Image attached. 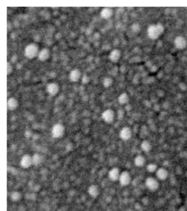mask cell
Segmentation results:
<instances>
[{"mask_svg": "<svg viewBox=\"0 0 187 211\" xmlns=\"http://www.w3.org/2000/svg\"><path fill=\"white\" fill-rule=\"evenodd\" d=\"M141 148L144 152H149L151 149V144L148 140H144L141 144Z\"/></svg>", "mask_w": 187, "mask_h": 211, "instance_id": "cell-20", "label": "cell"}, {"mask_svg": "<svg viewBox=\"0 0 187 211\" xmlns=\"http://www.w3.org/2000/svg\"><path fill=\"white\" fill-rule=\"evenodd\" d=\"M132 29L133 31L134 32H139V30H140V27H139V24H137V23L133 24L132 26Z\"/></svg>", "mask_w": 187, "mask_h": 211, "instance_id": "cell-26", "label": "cell"}, {"mask_svg": "<svg viewBox=\"0 0 187 211\" xmlns=\"http://www.w3.org/2000/svg\"><path fill=\"white\" fill-rule=\"evenodd\" d=\"M65 132V127L61 124H56L52 129V135L55 138H60L63 136Z\"/></svg>", "mask_w": 187, "mask_h": 211, "instance_id": "cell-3", "label": "cell"}, {"mask_svg": "<svg viewBox=\"0 0 187 211\" xmlns=\"http://www.w3.org/2000/svg\"><path fill=\"white\" fill-rule=\"evenodd\" d=\"M18 107V101L15 98H9L7 101V108L9 111H14Z\"/></svg>", "mask_w": 187, "mask_h": 211, "instance_id": "cell-16", "label": "cell"}, {"mask_svg": "<svg viewBox=\"0 0 187 211\" xmlns=\"http://www.w3.org/2000/svg\"><path fill=\"white\" fill-rule=\"evenodd\" d=\"M20 163L21 166L23 168H29L31 166L33 165L32 156L29 154L24 155L22 158Z\"/></svg>", "mask_w": 187, "mask_h": 211, "instance_id": "cell-8", "label": "cell"}, {"mask_svg": "<svg viewBox=\"0 0 187 211\" xmlns=\"http://www.w3.org/2000/svg\"><path fill=\"white\" fill-rule=\"evenodd\" d=\"M11 199L14 202H17L22 199V194L17 191H13L11 194Z\"/></svg>", "mask_w": 187, "mask_h": 211, "instance_id": "cell-22", "label": "cell"}, {"mask_svg": "<svg viewBox=\"0 0 187 211\" xmlns=\"http://www.w3.org/2000/svg\"><path fill=\"white\" fill-rule=\"evenodd\" d=\"M13 70V68L11 64L9 62H7V75H9L11 73Z\"/></svg>", "mask_w": 187, "mask_h": 211, "instance_id": "cell-27", "label": "cell"}, {"mask_svg": "<svg viewBox=\"0 0 187 211\" xmlns=\"http://www.w3.org/2000/svg\"><path fill=\"white\" fill-rule=\"evenodd\" d=\"M113 83V80L111 77H106L103 80V86L105 88H109Z\"/></svg>", "mask_w": 187, "mask_h": 211, "instance_id": "cell-25", "label": "cell"}, {"mask_svg": "<svg viewBox=\"0 0 187 211\" xmlns=\"http://www.w3.org/2000/svg\"><path fill=\"white\" fill-rule=\"evenodd\" d=\"M50 56V52L47 48H44L39 52L38 58L41 62L47 60Z\"/></svg>", "mask_w": 187, "mask_h": 211, "instance_id": "cell-14", "label": "cell"}, {"mask_svg": "<svg viewBox=\"0 0 187 211\" xmlns=\"http://www.w3.org/2000/svg\"><path fill=\"white\" fill-rule=\"evenodd\" d=\"M81 76V73L79 69L75 68L71 71L69 74V80L71 82H77L80 80Z\"/></svg>", "mask_w": 187, "mask_h": 211, "instance_id": "cell-13", "label": "cell"}, {"mask_svg": "<svg viewBox=\"0 0 187 211\" xmlns=\"http://www.w3.org/2000/svg\"><path fill=\"white\" fill-rule=\"evenodd\" d=\"M88 193L92 198H96L98 196L99 194V189L97 186L92 185L89 188Z\"/></svg>", "mask_w": 187, "mask_h": 211, "instance_id": "cell-18", "label": "cell"}, {"mask_svg": "<svg viewBox=\"0 0 187 211\" xmlns=\"http://www.w3.org/2000/svg\"><path fill=\"white\" fill-rule=\"evenodd\" d=\"M121 172L119 170V169L117 167H114L110 170L108 173L109 178L112 181H119L120 176Z\"/></svg>", "mask_w": 187, "mask_h": 211, "instance_id": "cell-11", "label": "cell"}, {"mask_svg": "<svg viewBox=\"0 0 187 211\" xmlns=\"http://www.w3.org/2000/svg\"><path fill=\"white\" fill-rule=\"evenodd\" d=\"M174 44L178 49H184L187 47V41L185 37L178 36L174 40Z\"/></svg>", "mask_w": 187, "mask_h": 211, "instance_id": "cell-6", "label": "cell"}, {"mask_svg": "<svg viewBox=\"0 0 187 211\" xmlns=\"http://www.w3.org/2000/svg\"><path fill=\"white\" fill-rule=\"evenodd\" d=\"M119 182L122 186H127L131 182L130 173L127 171L122 172L119 178Z\"/></svg>", "mask_w": 187, "mask_h": 211, "instance_id": "cell-5", "label": "cell"}, {"mask_svg": "<svg viewBox=\"0 0 187 211\" xmlns=\"http://www.w3.org/2000/svg\"><path fill=\"white\" fill-rule=\"evenodd\" d=\"M157 169H158L157 166L155 163H149L148 165L146 166V170L149 172H155L157 171Z\"/></svg>", "mask_w": 187, "mask_h": 211, "instance_id": "cell-24", "label": "cell"}, {"mask_svg": "<svg viewBox=\"0 0 187 211\" xmlns=\"http://www.w3.org/2000/svg\"><path fill=\"white\" fill-rule=\"evenodd\" d=\"M39 47L35 43H30L26 46L24 50L25 57L28 59H32L38 56L39 53Z\"/></svg>", "mask_w": 187, "mask_h": 211, "instance_id": "cell-2", "label": "cell"}, {"mask_svg": "<svg viewBox=\"0 0 187 211\" xmlns=\"http://www.w3.org/2000/svg\"><path fill=\"white\" fill-rule=\"evenodd\" d=\"M156 176L157 177V179L160 181H165L169 176L168 171L166 168L163 167L158 168L156 171Z\"/></svg>", "mask_w": 187, "mask_h": 211, "instance_id": "cell-12", "label": "cell"}, {"mask_svg": "<svg viewBox=\"0 0 187 211\" xmlns=\"http://www.w3.org/2000/svg\"><path fill=\"white\" fill-rule=\"evenodd\" d=\"M146 188L151 191H155L159 187V182L157 179L152 177L146 178L145 182Z\"/></svg>", "mask_w": 187, "mask_h": 211, "instance_id": "cell-4", "label": "cell"}, {"mask_svg": "<svg viewBox=\"0 0 187 211\" xmlns=\"http://www.w3.org/2000/svg\"><path fill=\"white\" fill-rule=\"evenodd\" d=\"M47 91L50 96H54L57 95L60 91V87L56 83H50L47 85Z\"/></svg>", "mask_w": 187, "mask_h": 211, "instance_id": "cell-10", "label": "cell"}, {"mask_svg": "<svg viewBox=\"0 0 187 211\" xmlns=\"http://www.w3.org/2000/svg\"><path fill=\"white\" fill-rule=\"evenodd\" d=\"M115 118V113L112 109H108L103 112L102 113V119L105 123H112L113 122Z\"/></svg>", "mask_w": 187, "mask_h": 211, "instance_id": "cell-7", "label": "cell"}, {"mask_svg": "<svg viewBox=\"0 0 187 211\" xmlns=\"http://www.w3.org/2000/svg\"><path fill=\"white\" fill-rule=\"evenodd\" d=\"M164 26L161 23L153 24L149 26L147 30L148 36L151 39H156L164 32Z\"/></svg>", "mask_w": 187, "mask_h": 211, "instance_id": "cell-1", "label": "cell"}, {"mask_svg": "<svg viewBox=\"0 0 187 211\" xmlns=\"http://www.w3.org/2000/svg\"><path fill=\"white\" fill-rule=\"evenodd\" d=\"M121 53L120 50L115 49L112 50L109 55V59L113 62H117L121 57Z\"/></svg>", "mask_w": 187, "mask_h": 211, "instance_id": "cell-15", "label": "cell"}, {"mask_svg": "<svg viewBox=\"0 0 187 211\" xmlns=\"http://www.w3.org/2000/svg\"><path fill=\"white\" fill-rule=\"evenodd\" d=\"M113 14V10L110 8H104L100 11V16L104 19H108L112 17Z\"/></svg>", "mask_w": 187, "mask_h": 211, "instance_id": "cell-17", "label": "cell"}, {"mask_svg": "<svg viewBox=\"0 0 187 211\" xmlns=\"http://www.w3.org/2000/svg\"><path fill=\"white\" fill-rule=\"evenodd\" d=\"M132 135V131L130 127H124L120 130L119 136L123 141H128L131 138Z\"/></svg>", "mask_w": 187, "mask_h": 211, "instance_id": "cell-9", "label": "cell"}, {"mask_svg": "<svg viewBox=\"0 0 187 211\" xmlns=\"http://www.w3.org/2000/svg\"><path fill=\"white\" fill-rule=\"evenodd\" d=\"M82 82L83 83H87L88 82H89V77L86 76V75H84L82 77Z\"/></svg>", "mask_w": 187, "mask_h": 211, "instance_id": "cell-28", "label": "cell"}, {"mask_svg": "<svg viewBox=\"0 0 187 211\" xmlns=\"http://www.w3.org/2000/svg\"><path fill=\"white\" fill-rule=\"evenodd\" d=\"M32 158L33 165H38L42 163V158L41 157V155L39 154H35L33 156H32Z\"/></svg>", "mask_w": 187, "mask_h": 211, "instance_id": "cell-23", "label": "cell"}, {"mask_svg": "<svg viewBox=\"0 0 187 211\" xmlns=\"http://www.w3.org/2000/svg\"><path fill=\"white\" fill-rule=\"evenodd\" d=\"M146 162V160L145 158L141 155H137L135 157V159H134V163H135V165L139 167H141L144 166Z\"/></svg>", "mask_w": 187, "mask_h": 211, "instance_id": "cell-19", "label": "cell"}, {"mask_svg": "<svg viewBox=\"0 0 187 211\" xmlns=\"http://www.w3.org/2000/svg\"><path fill=\"white\" fill-rule=\"evenodd\" d=\"M129 101V97L127 94L123 93L121 94L118 98V102L121 104H126Z\"/></svg>", "mask_w": 187, "mask_h": 211, "instance_id": "cell-21", "label": "cell"}]
</instances>
